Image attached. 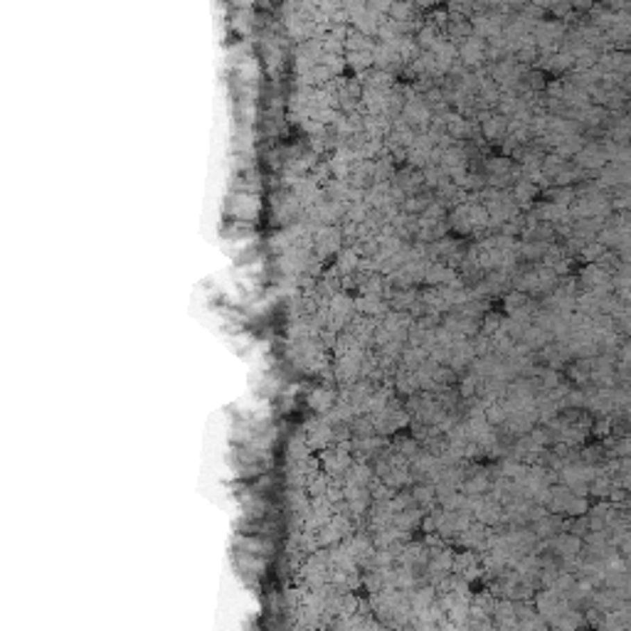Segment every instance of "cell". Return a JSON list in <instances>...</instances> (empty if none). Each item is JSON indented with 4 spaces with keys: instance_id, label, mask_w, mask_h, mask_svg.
<instances>
[{
    "instance_id": "6da1fadb",
    "label": "cell",
    "mask_w": 631,
    "mask_h": 631,
    "mask_svg": "<svg viewBox=\"0 0 631 631\" xmlns=\"http://www.w3.org/2000/svg\"><path fill=\"white\" fill-rule=\"evenodd\" d=\"M311 247L316 259H328L341 252L343 247V232L341 227H319L311 237Z\"/></svg>"
},
{
    "instance_id": "7a4b0ae2",
    "label": "cell",
    "mask_w": 631,
    "mask_h": 631,
    "mask_svg": "<svg viewBox=\"0 0 631 631\" xmlns=\"http://www.w3.org/2000/svg\"><path fill=\"white\" fill-rule=\"evenodd\" d=\"M481 131L489 141L503 143V138L508 136V119H503L500 114H489V111H481Z\"/></svg>"
},
{
    "instance_id": "3957f363",
    "label": "cell",
    "mask_w": 631,
    "mask_h": 631,
    "mask_svg": "<svg viewBox=\"0 0 631 631\" xmlns=\"http://www.w3.org/2000/svg\"><path fill=\"white\" fill-rule=\"evenodd\" d=\"M323 461H326L328 473H333V476H341V473H346L348 469L353 466L351 456H348L346 451H328V454L323 456Z\"/></svg>"
},
{
    "instance_id": "277c9868",
    "label": "cell",
    "mask_w": 631,
    "mask_h": 631,
    "mask_svg": "<svg viewBox=\"0 0 631 631\" xmlns=\"http://www.w3.org/2000/svg\"><path fill=\"white\" fill-rule=\"evenodd\" d=\"M311 405L316 407L319 412H326V410H330V407L335 405V395H333L330 390H319V392H313Z\"/></svg>"
}]
</instances>
